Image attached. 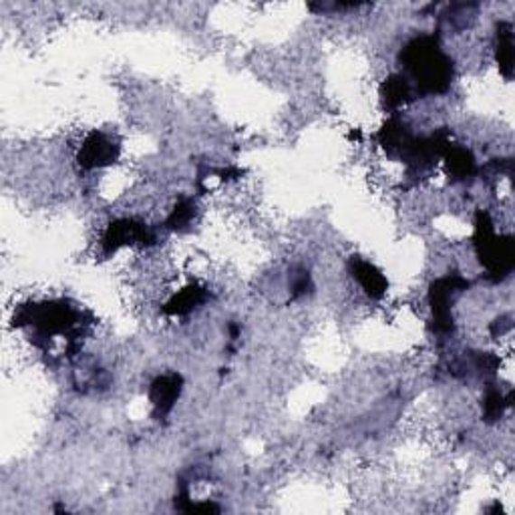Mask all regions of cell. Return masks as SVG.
I'll return each instance as SVG.
<instances>
[{"mask_svg": "<svg viewBox=\"0 0 515 515\" xmlns=\"http://www.w3.org/2000/svg\"><path fill=\"white\" fill-rule=\"evenodd\" d=\"M398 61L415 95H439L451 87L453 61L441 49L437 34H419L408 41Z\"/></svg>", "mask_w": 515, "mask_h": 515, "instance_id": "6da1fadb", "label": "cell"}, {"mask_svg": "<svg viewBox=\"0 0 515 515\" xmlns=\"http://www.w3.org/2000/svg\"><path fill=\"white\" fill-rule=\"evenodd\" d=\"M475 248L477 256L487 272L500 282L505 276H510L513 270L515 256H513V242L510 236H497L493 229V221L487 211H477L475 218Z\"/></svg>", "mask_w": 515, "mask_h": 515, "instance_id": "7a4b0ae2", "label": "cell"}, {"mask_svg": "<svg viewBox=\"0 0 515 515\" xmlns=\"http://www.w3.org/2000/svg\"><path fill=\"white\" fill-rule=\"evenodd\" d=\"M79 316L67 302H41V304L19 306L14 313L16 326H31L34 332L44 339H52L57 334H70L75 331Z\"/></svg>", "mask_w": 515, "mask_h": 515, "instance_id": "3957f363", "label": "cell"}, {"mask_svg": "<svg viewBox=\"0 0 515 515\" xmlns=\"http://www.w3.org/2000/svg\"><path fill=\"white\" fill-rule=\"evenodd\" d=\"M469 282L461 276H445L431 284L429 290V302L433 310L435 331L441 334H447L453 331V314L451 306L455 302L457 295L467 290Z\"/></svg>", "mask_w": 515, "mask_h": 515, "instance_id": "277c9868", "label": "cell"}, {"mask_svg": "<svg viewBox=\"0 0 515 515\" xmlns=\"http://www.w3.org/2000/svg\"><path fill=\"white\" fill-rule=\"evenodd\" d=\"M155 242V236L151 234V229L141 224L137 220H115L108 226L103 234V250L105 254L117 252L123 246L131 244H151Z\"/></svg>", "mask_w": 515, "mask_h": 515, "instance_id": "5b68a950", "label": "cell"}, {"mask_svg": "<svg viewBox=\"0 0 515 515\" xmlns=\"http://www.w3.org/2000/svg\"><path fill=\"white\" fill-rule=\"evenodd\" d=\"M117 157L119 145L109 136H105L103 131H93L89 133L81 149H79L77 162L83 170H101V167L113 165L117 162Z\"/></svg>", "mask_w": 515, "mask_h": 515, "instance_id": "8992f818", "label": "cell"}, {"mask_svg": "<svg viewBox=\"0 0 515 515\" xmlns=\"http://www.w3.org/2000/svg\"><path fill=\"white\" fill-rule=\"evenodd\" d=\"M183 379L177 372H170V375L157 377L149 387V401L155 408V415L164 417L175 407L177 398L182 395Z\"/></svg>", "mask_w": 515, "mask_h": 515, "instance_id": "52a82bcc", "label": "cell"}, {"mask_svg": "<svg viewBox=\"0 0 515 515\" xmlns=\"http://www.w3.org/2000/svg\"><path fill=\"white\" fill-rule=\"evenodd\" d=\"M351 272H352V276L357 278V282L360 284V288L367 292V296L379 300L387 295V286H389L387 278L375 264L362 260V258H352Z\"/></svg>", "mask_w": 515, "mask_h": 515, "instance_id": "ba28073f", "label": "cell"}, {"mask_svg": "<svg viewBox=\"0 0 515 515\" xmlns=\"http://www.w3.org/2000/svg\"><path fill=\"white\" fill-rule=\"evenodd\" d=\"M415 91L411 83L401 73L390 75L385 79V83L380 85V101H383V108L389 111H395L401 108V105L415 99Z\"/></svg>", "mask_w": 515, "mask_h": 515, "instance_id": "9c48e42d", "label": "cell"}, {"mask_svg": "<svg viewBox=\"0 0 515 515\" xmlns=\"http://www.w3.org/2000/svg\"><path fill=\"white\" fill-rule=\"evenodd\" d=\"M443 157H445L447 173L453 177V180L464 182L467 180V177H473L477 172L475 155L467 147L449 145L445 149V154H443Z\"/></svg>", "mask_w": 515, "mask_h": 515, "instance_id": "30bf717a", "label": "cell"}, {"mask_svg": "<svg viewBox=\"0 0 515 515\" xmlns=\"http://www.w3.org/2000/svg\"><path fill=\"white\" fill-rule=\"evenodd\" d=\"M495 57L500 70L505 79H511L513 75V26L508 21H501L497 24L495 34Z\"/></svg>", "mask_w": 515, "mask_h": 515, "instance_id": "8fae6325", "label": "cell"}, {"mask_svg": "<svg viewBox=\"0 0 515 515\" xmlns=\"http://www.w3.org/2000/svg\"><path fill=\"white\" fill-rule=\"evenodd\" d=\"M206 298H208V290L192 284V286L183 288L182 292H177V295L170 302H167L165 313L172 314V316L190 314L192 310H195L200 304H203Z\"/></svg>", "mask_w": 515, "mask_h": 515, "instance_id": "7c38bea8", "label": "cell"}, {"mask_svg": "<svg viewBox=\"0 0 515 515\" xmlns=\"http://www.w3.org/2000/svg\"><path fill=\"white\" fill-rule=\"evenodd\" d=\"M510 405V397L505 398L497 389H490L483 397V415L487 421H497L503 415V408Z\"/></svg>", "mask_w": 515, "mask_h": 515, "instance_id": "4fadbf2b", "label": "cell"}, {"mask_svg": "<svg viewBox=\"0 0 515 515\" xmlns=\"http://www.w3.org/2000/svg\"><path fill=\"white\" fill-rule=\"evenodd\" d=\"M193 211H195L193 201L182 200V201L177 203V206L173 208L170 218H167V228H172V229H182V228H185V226H188L190 221H192Z\"/></svg>", "mask_w": 515, "mask_h": 515, "instance_id": "5bb4252c", "label": "cell"}]
</instances>
